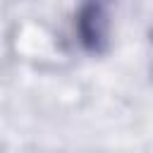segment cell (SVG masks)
I'll use <instances>...</instances> for the list:
<instances>
[{
    "mask_svg": "<svg viewBox=\"0 0 153 153\" xmlns=\"http://www.w3.org/2000/svg\"><path fill=\"white\" fill-rule=\"evenodd\" d=\"M74 36L84 53L105 55L110 50L112 36V17L110 7L103 2H84L74 12Z\"/></svg>",
    "mask_w": 153,
    "mask_h": 153,
    "instance_id": "cell-1",
    "label": "cell"
}]
</instances>
